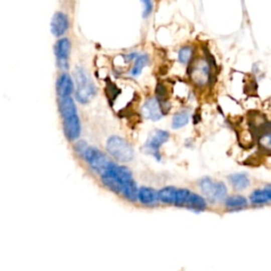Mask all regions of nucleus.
Returning a JSON list of instances; mask_svg holds the SVG:
<instances>
[{"instance_id": "nucleus-6", "label": "nucleus", "mask_w": 271, "mask_h": 271, "mask_svg": "<svg viewBox=\"0 0 271 271\" xmlns=\"http://www.w3.org/2000/svg\"><path fill=\"white\" fill-rule=\"evenodd\" d=\"M83 158L85 159L87 164H88L89 168L94 173L100 174V175L110 162V160L102 151L93 147H88L86 149Z\"/></svg>"}, {"instance_id": "nucleus-18", "label": "nucleus", "mask_w": 271, "mask_h": 271, "mask_svg": "<svg viewBox=\"0 0 271 271\" xmlns=\"http://www.w3.org/2000/svg\"><path fill=\"white\" fill-rule=\"evenodd\" d=\"M176 191H177V188L173 187V186L164 187L161 190H159L158 191L159 202L163 203V205L173 206L174 205V200H175Z\"/></svg>"}, {"instance_id": "nucleus-2", "label": "nucleus", "mask_w": 271, "mask_h": 271, "mask_svg": "<svg viewBox=\"0 0 271 271\" xmlns=\"http://www.w3.org/2000/svg\"><path fill=\"white\" fill-rule=\"evenodd\" d=\"M59 109L63 119V129L66 138L70 141L76 140L81 134V121L71 95L59 98Z\"/></svg>"}, {"instance_id": "nucleus-25", "label": "nucleus", "mask_w": 271, "mask_h": 271, "mask_svg": "<svg viewBox=\"0 0 271 271\" xmlns=\"http://www.w3.org/2000/svg\"><path fill=\"white\" fill-rule=\"evenodd\" d=\"M143 6V14L144 18H148L153 12V0H141Z\"/></svg>"}, {"instance_id": "nucleus-3", "label": "nucleus", "mask_w": 271, "mask_h": 271, "mask_svg": "<svg viewBox=\"0 0 271 271\" xmlns=\"http://www.w3.org/2000/svg\"><path fill=\"white\" fill-rule=\"evenodd\" d=\"M74 79L76 84V100L81 104L89 103L96 94V87L91 81L89 74L83 67H76L74 70Z\"/></svg>"}, {"instance_id": "nucleus-26", "label": "nucleus", "mask_w": 271, "mask_h": 271, "mask_svg": "<svg viewBox=\"0 0 271 271\" xmlns=\"http://www.w3.org/2000/svg\"><path fill=\"white\" fill-rule=\"evenodd\" d=\"M74 148H75V152H76L77 154H79L80 156L83 157V155H84L86 149L88 148V147H87V143H86L85 141H79V142H77V143L75 144V147H74Z\"/></svg>"}, {"instance_id": "nucleus-4", "label": "nucleus", "mask_w": 271, "mask_h": 271, "mask_svg": "<svg viewBox=\"0 0 271 271\" xmlns=\"http://www.w3.org/2000/svg\"><path fill=\"white\" fill-rule=\"evenodd\" d=\"M198 187L206 200L218 203L224 202L228 196L227 186L222 181H214L210 177H202L198 181Z\"/></svg>"}, {"instance_id": "nucleus-12", "label": "nucleus", "mask_w": 271, "mask_h": 271, "mask_svg": "<svg viewBox=\"0 0 271 271\" xmlns=\"http://www.w3.org/2000/svg\"><path fill=\"white\" fill-rule=\"evenodd\" d=\"M69 28V19L63 12H56L51 19V33L55 37H62Z\"/></svg>"}, {"instance_id": "nucleus-16", "label": "nucleus", "mask_w": 271, "mask_h": 271, "mask_svg": "<svg viewBox=\"0 0 271 271\" xmlns=\"http://www.w3.org/2000/svg\"><path fill=\"white\" fill-rule=\"evenodd\" d=\"M224 205L227 210L236 212L241 211L248 207L249 201L248 199L243 195H232L227 196V198L224 200Z\"/></svg>"}, {"instance_id": "nucleus-24", "label": "nucleus", "mask_w": 271, "mask_h": 271, "mask_svg": "<svg viewBox=\"0 0 271 271\" xmlns=\"http://www.w3.org/2000/svg\"><path fill=\"white\" fill-rule=\"evenodd\" d=\"M106 93H107L108 99L111 101L117 98L118 94L120 93V90L118 89V87L115 86L114 84H108V86L106 87Z\"/></svg>"}, {"instance_id": "nucleus-8", "label": "nucleus", "mask_w": 271, "mask_h": 271, "mask_svg": "<svg viewBox=\"0 0 271 271\" xmlns=\"http://www.w3.org/2000/svg\"><path fill=\"white\" fill-rule=\"evenodd\" d=\"M70 41L67 37L60 38L54 45V53L56 57L57 67L61 70L66 71L69 67V54H70Z\"/></svg>"}, {"instance_id": "nucleus-1", "label": "nucleus", "mask_w": 271, "mask_h": 271, "mask_svg": "<svg viewBox=\"0 0 271 271\" xmlns=\"http://www.w3.org/2000/svg\"><path fill=\"white\" fill-rule=\"evenodd\" d=\"M101 181L108 190L123 196L130 202L137 201L138 186L131 171L125 166L110 161L101 174Z\"/></svg>"}, {"instance_id": "nucleus-15", "label": "nucleus", "mask_w": 271, "mask_h": 271, "mask_svg": "<svg viewBox=\"0 0 271 271\" xmlns=\"http://www.w3.org/2000/svg\"><path fill=\"white\" fill-rule=\"evenodd\" d=\"M207 207L208 201L206 200V198L191 191L185 208L194 213H201L207 210Z\"/></svg>"}, {"instance_id": "nucleus-23", "label": "nucleus", "mask_w": 271, "mask_h": 271, "mask_svg": "<svg viewBox=\"0 0 271 271\" xmlns=\"http://www.w3.org/2000/svg\"><path fill=\"white\" fill-rule=\"evenodd\" d=\"M156 94H157V100L158 102L161 104V103H166L168 102V95H169V91H168V88L166 87V85L164 84H161L159 83L156 87Z\"/></svg>"}, {"instance_id": "nucleus-7", "label": "nucleus", "mask_w": 271, "mask_h": 271, "mask_svg": "<svg viewBox=\"0 0 271 271\" xmlns=\"http://www.w3.org/2000/svg\"><path fill=\"white\" fill-rule=\"evenodd\" d=\"M170 138V133L167 130H155V132L149 138L147 143L144 144L143 150L144 152L151 155L157 161L161 160L160 148L166 143Z\"/></svg>"}, {"instance_id": "nucleus-17", "label": "nucleus", "mask_w": 271, "mask_h": 271, "mask_svg": "<svg viewBox=\"0 0 271 271\" xmlns=\"http://www.w3.org/2000/svg\"><path fill=\"white\" fill-rule=\"evenodd\" d=\"M228 180L235 191H244L250 186V178L246 173L231 174Z\"/></svg>"}, {"instance_id": "nucleus-14", "label": "nucleus", "mask_w": 271, "mask_h": 271, "mask_svg": "<svg viewBox=\"0 0 271 271\" xmlns=\"http://www.w3.org/2000/svg\"><path fill=\"white\" fill-rule=\"evenodd\" d=\"M73 81L71 76L64 72L62 73L59 79L56 81V92L59 98H64V96H70L73 91Z\"/></svg>"}, {"instance_id": "nucleus-5", "label": "nucleus", "mask_w": 271, "mask_h": 271, "mask_svg": "<svg viewBox=\"0 0 271 271\" xmlns=\"http://www.w3.org/2000/svg\"><path fill=\"white\" fill-rule=\"evenodd\" d=\"M106 149L110 156L119 162H130L134 157V152L129 142L119 136L109 137Z\"/></svg>"}, {"instance_id": "nucleus-22", "label": "nucleus", "mask_w": 271, "mask_h": 271, "mask_svg": "<svg viewBox=\"0 0 271 271\" xmlns=\"http://www.w3.org/2000/svg\"><path fill=\"white\" fill-rule=\"evenodd\" d=\"M192 56H193V48L190 46H185L179 50L178 61L180 64L186 65L190 63V61L192 60Z\"/></svg>"}, {"instance_id": "nucleus-19", "label": "nucleus", "mask_w": 271, "mask_h": 271, "mask_svg": "<svg viewBox=\"0 0 271 271\" xmlns=\"http://www.w3.org/2000/svg\"><path fill=\"white\" fill-rule=\"evenodd\" d=\"M149 63V56L147 54H141L137 55L134 59L133 66L130 70V75L131 76H138L142 72L143 68L148 65Z\"/></svg>"}, {"instance_id": "nucleus-9", "label": "nucleus", "mask_w": 271, "mask_h": 271, "mask_svg": "<svg viewBox=\"0 0 271 271\" xmlns=\"http://www.w3.org/2000/svg\"><path fill=\"white\" fill-rule=\"evenodd\" d=\"M137 201L149 208L157 207L160 203L158 199V191L150 187H140L137 192Z\"/></svg>"}, {"instance_id": "nucleus-13", "label": "nucleus", "mask_w": 271, "mask_h": 271, "mask_svg": "<svg viewBox=\"0 0 271 271\" xmlns=\"http://www.w3.org/2000/svg\"><path fill=\"white\" fill-rule=\"evenodd\" d=\"M271 200V189L270 186H266L263 189L254 190L249 197V203L253 207H264L270 203Z\"/></svg>"}, {"instance_id": "nucleus-21", "label": "nucleus", "mask_w": 271, "mask_h": 271, "mask_svg": "<svg viewBox=\"0 0 271 271\" xmlns=\"http://www.w3.org/2000/svg\"><path fill=\"white\" fill-rule=\"evenodd\" d=\"M190 193H191V191L189 189H177L175 200H174L173 206L178 207V208H185Z\"/></svg>"}, {"instance_id": "nucleus-11", "label": "nucleus", "mask_w": 271, "mask_h": 271, "mask_svg": "<svg viewBox=\"0 0 271 271\" xmlns=\"http://www.w3.org/2000/svg\"><path fill=\"white\" fill-rule=\"evenodd\" d=\"M142 114L145 119L152 121H158L163 117L160 103L156 98H150L142 106Z\"/></svg>"}, {"instance_id": "nucleus-20", "label": "nucleus", "mask_w": 271, "mask_h": 271, "mask_svg": "<svg viewBox=\"0 0 271 271\" xmlns=\"http://www.w3.org/2000/svg\"><path fill=\"white\" fill-rule=\"evenodd\" d=\"M190 120V114L188 111H180L177 112L175 115L173 117L172 120V127L174 129H179L189 123Z\"/></svg>"}, {"instance_id": "nucleus-10", "label": "nucleus", "mask_w": 271, "mask_h": 271, "mask_svg": "<svg viewBox=\"0 0 271 271\" xmlns=\"http://www.w3.org/2000/svg\"><path fill=\"white\" fill-rule=\"evenodd\" d=\"M190 75L195 83L197 84H206L208 81L211 80V69L210 66L207 62L203 60H200L196 63V65L193 66L192 71L190 72Z\"/></svg>"}]
</instances>
